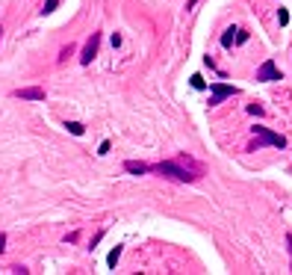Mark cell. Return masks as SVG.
Masks as SVG:
<instances>
[{
  "label": "cell",
  "instance_id": "cell-1",
  "mask_svg": "<svg viewBox=\"0 0 292 275\" xmlns=\"http://www.w3.org/2000/svg\"><path fill=\"white\" fill-rule=\"evenodd\" d=\"M151 172L162 175V178H169V181H177V184H195V181L204 178V166H201L198 160H192V157L180 154V157H174V160L154 163Z\"/></svg>",
  "mask_w": 292,
  "mask_h": 275
},
{
  "label": "cell",
  "instance_id": "cell-2",
  "mask_svg": "<svg viewBox=\"0 0 292 275\" xmlns=\"http://www.w3.org/2000/svg\"><path fill=\"white\" fill-rule=\"evenodd\" d=\"M251 133L257 136V142H254V148H263V145H275V148H286V136H280V133H275V130H269V127H251Z\"/></svg>",
  "mask_w": 292,
  "mask_h": 275
},
{
  "label": "cell",
  "instance_id": "cell-3",
  "mask_svg": "<svg viewBox=\"0 0 292 275\" xmlns=\"http://www.w3.org/2000/svg\"><path fill=\"white\" fill-rule=\"evenodd\" d=\"M236 95V86L230 83H210V107H219L224 98H233Z\"/></svg>",
  "mask_w": 292,
  "mask_h": 275
},
{
  "label": "cell",
  "instance_id": "cell-4",
  "mask_svg": "<svg viewBox=\"0 0 292 275\" xmlns=\"http://www.w3.org/2000/svg\"><path fill=\"white\" fill-rule=\"evenodd\" d=\"M257 80L260 83H275V80H283V71L275 65V59H266L257 68Z\"/></svg>",
  "mask_w": 292,
  "mask_h": 275
},
{
  "label": "cell",
  "instance_id": "cell-5",
  "mask_svg": "<svg viewBox=\"0 0 292 275\" xmlns=\"http://www.w3.org/2000/svg\"><path fill=\"white\" fill-rule=\"evenodd\" d=\"M98 48H101V33H92V39L86 42V48H83V56H80V62L89 65L95 56H98Z\"/></svg>",
  "mask_w": 292,
  "mask_h": 275
},
{
  "label": "cell",
  "instance_id": "cell-6",
  "mask_svg": "<svg viewBox=\"0 0 292 275\" xmlns=\"http://www.w3.org/2000/svg\"><path fill=\"white\" fill-rule=\"evenodd\" d=\"M12 95H15V98H21V101H45V89H38V86L15 89Z\"/></svg>",
  "mask_w": 292,
  "mask_h": 275
},
{
  "label": "cell",
  "instance_id": "cell-7",
  "mask_svg": "<svg viewBox=\"0 0 292 275\" xmlns=\"http://www.w3.org/2000/svg\"><path fill=\"white\" fill-rule=\"evenodd\" d=\"M154 169V163H142V160H127L124 163V172H130V175H148Z\"/></svg>",
  "mask_w": 292,
  "mask_h": 275
},
{
  "label": "cell",
  "instance_id": "cell-8",
  "mask_svg": "<svg viewBox=\"0 0 292 275\" xmlns=\"http://www.w3.org/2000/svg\"><path fill=\"white\" fill-rule=\"evenodd\" d=\"M236 30H233V27H227V30H224L222 33V48H233V45H236Z\"/></svg>",
  "mask_w": 292,
  "mask_h": 275
},
{
  "label": "cell",
  "instance_id": "cell-9",
  "mask_svg": "<svg viewBox=\"0 0 292 275\" xmlns=\"http://www.w3.org/2000/svg\"><path fill=\"white\" fill-rule=\"evenodd\" d=\"M65 127H68L71 136H83V130H86V127H83L80 121H65Z\"/></svg>",
  "mask_w": 292,
  "mask_h": 275
},
{
  "label": "cell",
  "instance_id": "cell-10",
  "mask_svg": "<svg viewBox=\"0 0 292 275\" xmlns=\"http://www.w3.org/2000/svg\"><path fill=\"white\" fill-rule=\"evenodd\" d=\"M118 258H121V246H115V249L109 252V258H106V263H109V266L115 269V263H118Z\"/></svg>",
  "mask_w": 292,
  "mask_h": 275
},
{
  "label": "cell",
  "instance_id": "cell-11",
  "mask_svg": "<svg viewBox=\"0 0 292 275\" xmlns=\"http://www.w3.org/2000/svg\"><path fill=\"white\" fill-rule=\"evenodd\" d=\"M74 51H77V45H68V48H62V51H59V62H65L68 56H74Z\"/></svg>",
  "mask_w": 292,
  "mask_h": 275
},
{
  "label": "cell",
  "instance_id": "cell-12",
  "mask_svg": "<svg viewBox=\"0 0 292 275\" xmlns=\"http://www.w3.org/2000/svg\"><path fill=\"white\" fill-rule=\"evenodd\" d=\"M56 6H59V0H45V6H41V12H45V15H51L53 9H56Z\"/></svg>",
  "mask_w": 292,
  "mask_h": 275
},
{
  "label": "cell",
  "instance_id": "cell-13",
  "mask_svg": "<svg viewBox=\"0 0 292 275\" xmlns=\"http://www.w3.org/2000/svg\"><path fill=\"white\" fill-rule=\"evenodd\" d=\"M277 21H280V27H286V24H289V12L280 9V12H277Z\"/></svg>",
  "mask_w": 292,
  "mask_h": 275
},
{
  "label": "cell",
  "instance_id": "cell-14",
  "mask_svg": "<svg viewBox=\"0 0 292 275\" xmlns=\"http://www.w3.org/2000/svg\"><path fill=\"white\" fill-rule=\"evenodd\" d=\"M248 113L251 116H263V104H248Z\"/></svg>",
  "mask_w": 292,
  "mask_h": 275
},
{
  "label": "cell",
  "instance_id": "cell-15",
  "mask_svg": "<svg viewBox=\"0 0 292 275\" xmlns=\"http://www.w3.org/2000/svg\"><path fill=\"white\" fill-rule=\"evenodd\" d=\"M242 42H248V30H236V45H242Z\"/></svg>",
  "mask_w": 292,
  "mask_h": 275
},
{
  "label": "cell",
  "instance_id": "cell-16",
  "mask_svg": "<svg viewBox=\"0 0 292 275\" xmlns=\"http://www.w3.org/2000/svg\"><path fill=\"white\" fill-rule=\"evenodd\" d=\"M192 86H195V89H204V77H201V74H195V77H192Z\"/></svg>",
  "mask_w": 292,
  "mask_h": 275
},
{
  "label": "cell",
  "instance_id": "cell-17",
  "mask_svg": "<svg viewBox=\"0 0 292 275\" xmlns=\"http://www.w3.org/2000/svg\"><path fill=\"white\" fill-rule=\"evenodd\" d=\"M9 272H15V275H27L30 269H27V266H9Z\"/></svg>",
  "mask_w": 292,
  "mask_h": 275
},
{
  "label": "cell",
  "instance_id": "cell-18",
  "mask_svg": "<svg viewBox=\"0 0 292 275\" xmlns=\"http://www.w3.org/2000/svg\"><path fill=\"white\" fill-rule=\"evenodd\" d=\"M286 249H289V269H292V234H286Z\"/></svg>",
  "mask_w": 292,
  "mask_h": 275
},
{
  "label": "cell",
  "instance_id": "cell-19",
  "mask_svg": "<svg viewBox=\"0 0 292 275\" xmlns=\"http://www.w3.org/2000/svg\"><path fill=\"white\" fill-rule=\"evenodd\" d=\"M6 252V234H0V255Z\"/></svg>",
  "mask_w": 292,
  "mask_h": 275
},
{
  "label": "cell",
  "instance_id": "cell-20",
  "mask_svg": "<svg viewBox=\"0 0 292 275\" xmlns=\"http://www.w3.org/2000/svg\"><path fill=\"white\" fill-rule=\"evenodd\" d=\"M0 33H3V30H0Z\"/></svg>",
  "mask_w": 292,
  "mask_h": 275
}]
</instances>
